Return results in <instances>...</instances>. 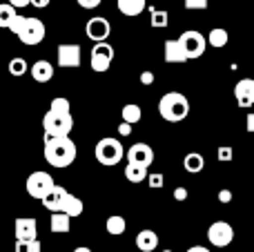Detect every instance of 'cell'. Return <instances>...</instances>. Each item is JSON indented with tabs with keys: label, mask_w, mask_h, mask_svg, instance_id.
Listing matches in <instances>:
<instances>
[{
	"label": "cell",
	"mask_w": 254,
	"mask_h": 252,
	"mask_svg": "<svg viewBox=\"0 0 254 252\" xmlns=\"http://www.w3.org/2000/svg\"><path fill=\"white\" fill-rule=\"evenodd\" d=\"M45 161L54 168H69L78 156V147L69 136H45Z\"/></svg>",
	"instance_id": "1"
},
{
	"label": "cell",
	"mask_w": 254,
	"mask_h": 252,
	"mask_svg": "<svg viewBox=\"0 0 254 252\" xmlns=\"http://www.w3.org/2000/svg\"><path fill=\"white\" fill-rule=\"evenodd\" d=\"M158 112L167 123H179L190 114V101L179 92H167L158 101Z\"/></svg>",
	"instance_id": "2"
},
{
	"label": "cell",
	"mask_w": 254,
	"mask_h": 252,
	"mask_svg": "<svg viewBox=\"0 0 254 252\" xmlns=\"http://www.w3.org/2000/svg\"><path fill=\"white\" fill-rule=\"evenodd\" d=\"M94 154H96V161L101 165H110L112 168V165H119L121 161H123L125 150H123V145H121L119 138L107 136V138H101V141L96 143Z\"/></svg>",
	"instance_id": "3"
},
{
	"label": "cell",
	"mask_w": 254,
	"mask_h": 252,
	"mask_svg": "<svg viewBox=\"0 0 254 252\" xmlns=\"http://www.w3.org/2000/svg\"><path fill=\"white\" fill-rule=\"evenodd\" d=\"M43 127L45 136H69L71 127H74V119H71V114H58V112L49 110L43 116Z\"/></svg>",
	"instance_id": "4"
},
{
	"label": "cell",
	"mask_w": 254,
	"mask_h": 252,
	"mask_svg": "<svg viewBox=\"0 0 254 252\" xmlns=\"http://www.w3.org/2000/svg\"><path fill=\"white\" fill-rule=\"evenodd\" d=\"M25 188H27V194H29V196L45 201V196H47L49 192L56 188V183H54V179H52V174H49V172L36 170V172H31L29 177H27Z\"/></svg>",
	"instance_id": "5"
},
{
	"label": "cell",
	"mask_w": 254,
	"mask_h": 252,
	"mask_svg": "<svg viewBox=\"0 0 254 252\" xmlns=\"http://www.w3.org/2000/svg\"><path fill=\"white\" fill-rule=\"evenodd\" d=\"M179 40H181V45H183V49H185V54H188L190 61H196V58H201L203 54H205V47L210 45L205 36H203L201 31H196V29L183 31V34L179 36Z\"/></svg>",
	"instance_id": "6"
},
{
	"label": "cell",
	"mask_w": 254,
	"mask_h": 252,
	"mask_svg": "<svg viewBox=\"0 0 254 252\" xmlns=\"http://www.w3.org/2000/svg\"><path fill=\"white\" fill-rule=\"evenodd\" d=\"M207 239H210V244L216 246V248H225V246H230L234 239V228L230 226L228 221H214L207 228Z\"/></svg>",
	"instance_id": "7"
},
{
	"label": "cell",
	"mask_w": 254,
	"mask_h": 252,
	"mask_svg": "<svg viewBox=\"0 0 254 252\" xmlns=\"http://www.w3.org/2000/svg\"><path fill=\"white\" fill-rule=\"evenodd\" d=\"M114 61V47L110 43H98L92 49V58H89V65L94 71H107Z\"/></svg>",
	"instance_id": "8"
},
{
	"label": "cell",
	"mask_w": 254,
	"mask_h": 252,
	"mask_svg": "<svg viewBox=\"0 0 254 252\" xmlns=\"http://www.w3.org/2000/svg\"><path fill=\"white\" fill-rule=\"evenodd\" d=\"M45 34H47V29H45V22H43V20H38V18H27L25 29H22V34L18 36V38H20L22 45L31 47V45L43 43V40H45Z\"/></svg>",
	"instance_id": "9"
},
{
	"label": "cell",
	"mask_w": 254,
	"mask_h": 252,
	"mask_svg": "<svg viewBox=\"0 0 254 252\" xmlns=\"http://www.w3.org/2000/svg\"><path fill=\"white\" fill-rule=\"evenodd\" d=\"M85 34H87L89 40H94V43H107V38H110L112 34V25L107 18L103 16H96V18H89L87 25H85Z\"/></svg>",
	"instance_id": "10"
},
{
	"label": "cell",
	"mask_w": 254,
	"mask_h": 252,
	"mask_svg": "<svg viewBox=\"0 0 254 252\" xmlns=\"http://www.w3.org/2000/svg\"><path fill=\"white\" fill-rule=\"evenodd\" d=\"M127 161L134 165L149 168V165L154 163V150L147 145V143H134V145L127 150Z\"/></svg>",
	"instance_id": "11"
},
{
	"label": "cell",
	"mask_w": 254,
	"mask_h": 252,
	"mask_svg": "<svg viewBox=\"0 0 254 252\" xmlns=\"http://www.w3.org/2000/svg\"><path fill=\"white\" fill-rule=\"evenodd\" d=\"M163 54H165V63L170 65H183L188 63V54H185L183 45H181L179 38H172V40H165V47H163Z\"/></svg>",
	"instance_id": "12"
},
{
	"label": "cell",
	"mask_w": 254,
	"mask_h": 252,
	"mask_svg": "<svg viewBox=\"0 0 254 252\" xmlns=\"http://www.w3.org/2000/svg\"><path fill=\"white\" fill-rule=\"evenodd\" d=\"M58 65L61 67H78L80 65V45H58Z\"/></svg>",
	"instance_id": "13"
},
{
	"label": "cell",
	"mask_w": 254,
	"mask_h": 252,
	"mask_svg": "<svg viewBox=\"0 0 254 252\" xmlns=\"http://www.w3.org/2000/svg\"><path fill=\"white\" fill-rule=\"evenodd\" d=\"M36 239H38L36 219H31V217L16 219V241H36Z\"/></svg>",
	"instance_id": "14"
},
{
	"label": "cell",
	"mask_w": 254,
	"mask_h": 252,
	"mask_svg": "<svg viewBox=\"0 0 254 252\" xmlns=\"http://www.w3.org/2000/svg\"><path fill=\"white\" fill-rule=\"evenodd\" d=\"M234 96L241 107H252L254 105V78H241L234 85Z\"/></svg>",
	"instance_id": "15"
},
{
	"label": "cell",
	"mask_w": 254,
	"mask_h": 252,
	"mask_svg": "<svg viewBox=\"0 0 254 252\" xmlns=\"http://www.w3.org/2000/svg\"><path fill=\"white\" fill-rule=\"evenodd\" d=\"M69 194V192L65 190L63 186H56L52 192H49L47 196H45V201H43V205L49 210L52 214H56V212H61V208H63V201H65V196Z\"/></svg>",
	"instance_id": "16"
},
{
	"label": "cell",
	"mask_w": 254,
	"mask_h": 252,
	"mask_svg": "<svg viewBox=\"0 0 254 252\" xmlns=\"http://www.w3.org/2000/svg\"><path fill=\"white\" fill-rule=\"evenodd\" d=\"M29 71H31V78H34L36 83H49L54 76V65L49 61H36Z\"/></svg>",
	"instance_id": "17"
},
{
	"label": "cell",
	"mask_w": 254,
	"mask_h": 252,
	"mask_svg": "<svg viewBox=\"0 0 254 252\" xmlns=\"http://www.w3.org/2000/svg\"><path fill=\"white\" fill-rule=\"evenodd\" d=\"M116 7H119V11L123 16L134 18L143 13V9L147 7V0H116Z\"/></svg>",
	"instance_id": "18"
},
{
	"label": "cell",
	"mask_w": 254,
	"mask_h": 252,
	"mask_svg": "<svg viewBox=\"0 0 254 252\" xmlns=\"http://www.w3.org/2000/svg\"><path fill=\"white\" fill-rule=\"evenodd\" d=\"M158 246V237L154 230H140L136 235V248L140 252H154Z\"/></svg>",
	"instance_id": "19"
},
{
	"label": "cell",
	"mask_w": 254,
	"mask_h": 252,
	"mask_svg": "<svg viewBox=\"0 0 254 252\" xmlns=\"http://www.w3.org/2000/svg\"><path fill=\"white\" fill-rule=\"evenodd\" d=\"M83 210H85V205H83V201H80L78 196L67 194V196H65V201H63L61 212L69 214V217L74 219V217H80V214H83Z\"/></svg>",
	"instance_id": "20"
},
{
	"label": "cell",
	"mask_w": 254,
	"mask_h": 252,
	"mask_svg": "<svg viewBox=\"0 0 254 252\" xmlns=\"http://www.w3.org/2000/svg\"><path fill=\"white\" fill-rule=\"evenodd\" d=\"M183 165L190 174H196L205 168V159H203V154H198V152H190V154H185Z\"/></svg>",
	"instance_id": "21"
},
{
	"label": "cell",
	"mask_w": 254,
	"mask_h": 252,
	"mask_svg": "<svg viewBox=\"0 0 254 252\" xmlns=\"http://www.w3.org/2000/svg\"><path fill=\"white\" fill-rule=\"evenodd\" d=\"M228 40H230L228 29H223V27H214V29L207 34V43H210L214 49L225 47V45H228Z\"/></svg>",
	"instance_id": "22"
},
{
	"label": "cell",
	"mask_w": 254,
	"mask_h": 252,
	"mask_svg": "<svg viewBox=\"0 0 254 252\" xmlns=\"http://www.w3.org/2000/svg\"><path fill=\"white\" fill-rule=\"evenodd\" d=\"M125 177L129 179L131 183H143L149 179L147 174V168H143V165H134V163H127L125 168Z\"/></svg>",
	"instance_id": "23"
},
{
	"label": "cell",
	"mask_w": 254,
	"mask_h": 252,
	"mask_svg": "<svg viewBox=\"0 0 254 252\" xmlns=\"http://www.w3.org/2000/svg\"><path fill=\"white\" fill-rule=\"evenodd\" d=\"M49 226H52V232H69L71 217L69 214H65V212H56V214H52Z\"/></svg>",
	"instance_id": "24"
},
{
	"label": "cell",
	"mask_w": 254,
	"mask_h": 252,
	"mask_svg": "<svg viewBox=\"0 0 254 252\" xmlns=\"http://www.w3.org/2000/svg\"><path fill=\"white\" fill-rule=\"evenodd\" d=\"M16 16H18V11L13 4H9V2L0 4V27H2V29H9V25L13 22Z\"/></svg>",
	"instance_id": "25"
},
{
	"label": "cell",
	"mask_w": 254,
	"mask_h": 252,
	"mask_svg": "<svg viewBox=\"0 0 254 252\" xmlns=\"http://www.w3.org/2000/svg\"><path fill=\"white\" fill-rule=\"evenodd\" d=\"M123 121L125 123H129V125H136L140 121V116H143V112H140V107L136 105V103H129V105H125L123 107Z\"/></svg>",
	"instance_id": "26"
},
{
	"label": "cell",
	"mask_w": 254,
	"mask_h": 252,
	"mask_svg": "<svg viewBox=\"0 0 254 252\" xmlns=\"http://www.w3.org/2000/svg\"><path fill=\"white\" fill-rule=\"evenodd\" d=\"M107 232L114 235V237L123 235L125 232V219L121 217V214H112V217L107 219Z\"/></svg>",
	"instance_id": "27"
},
{
	"label": "cell",
	"mask_w": 254,
	"mask_h": 252,
	"mask_svg": "<svg viewBox=\"0 0 254 252\" xmlns=\"http://www.w3.org/2000/svg\"><path fill=\"white\" fill-rule=\"evenodd\" d=\"M152 27H161V29H165L167 25H170V13L165 11V9H161V11H158V9H152Z\"/></svg>",
	"instance_id": "28"
},
{
	"label": "cell",
	"mask_w": 254,
	"mask_h": 252,
	"mask_svg": "<svg viewBox=\"0 0 254 252\" xmlns=\"http://www.w3.org/2000/svg\"><path fill=\"white\" fill-rule=\"evenodd\" d=\"M49 110H52V112H58V114H71V103L67 101L65 96H58V98H54V101H52Z\"/></svg>",
	"instance_id": "29"
},
{
	"label": "cell",
	"mask_w": 254,
	"mask_h": 252,
	"mask_svg": "<svg viewBox=\"0 0 254 252\" xmlns=\"http://www.w3.org/2000/svg\"><path fill=\"white\" fill-rule=\"evenodd\" d=\"M25 71H27L25 58H11V61H9V74L11 76H22Z\"/></svg>",
	"instance_id": "30"
},
{
	"label": "cell",
	"mask_w": 254,
	"mask_h": 252,
	"mask_svg": "<svg viewBox=\"0 0 254 252\" xmlns=\"http://www.w3.org/2000/svg\"><path fill=\"white\" fill-rule=\"evenodd\" d=\"M16 252H40V241H16Z\"/></svg>",
	"instance_id": "31"
},
{
	"label": "cell",
	"mask_w": 254,
	"mask_h": 252,
	"mask_svg": "<svg viewBox=\"0 0 254 252\" xmlns=\"http://www.w3.org/2000/svg\"><path fill=\"white\" fill-rule=\"evenodd\" d=\"M25 22H27V16H20V13H18V16L13 18V22L9 25V31H11V34H16V36H20L22 29H25Z\"/></svg>",
	"instance_id": "32"
},
{
	"label": "cell",
	"mask_w": 254,
	"mask_h": 252,
	"mask_svg": "<svg viewBox=\"0 0 254 252\" xmlns=\"http://www.w3.org/2000/svg\"><path fill=\"white\" fill-rule=\"evenodd\" d=\"M185 9H192V11H201V9H207V2L210 0H183Z\"/></svg>",
	"instance_id": "33"
},
{
	"label": "cell",
	"mask_w": 254,
	"mask_h": 252,
	"mask_svg": "<svg viewBox=\"0 0 254 252\" xmlns=\"http://www.w3.org/2000/svg\"><path fill=\"white\" fill-rule=\"evenodd\" d=\"M147 183H149V188H154V190H158V188H163V183H165V179H163V174H149Z\"/></svg>",
	"instance_id": "34"
},
{
	"label": "cell",
	"mask_w": 254,
	"mask_h": 252,
	"mask_svg": "<svg viewBox=\"0 0 254 252\" xmlns=\"http://www.w3.org/2000/svg\"><path fill=\"white\" fill-rule=\"evenodd\" d=\"M76 2H78L83 9H96L98 4L103 2V0H76Z\"/></svg>",
	"instance_id": "35"
},
{
	"label": "cell",
	"mask_w": 254,
	"mask_h": 252,
	"mask_svg": "<svg viewBox=\"0 0 254 252\" xmlns=\"http://www.w3.org/2000/svg\"><path fill=\"white\" fill-rule=\"evenodd\" d=\"M219 159L221 161H230V159H232V147H228V145L219 147Z\"/></svg>",
	"instance_id": "36"
},
{
	"label": "cell",
	"mask_w": 254,
	"mask_h": 252,
	"mask_svg": "<svg viewBox=\"0 0 254 252\" xmlns=\"http://www.w3.org/2000/svg\"><path fill=\"white\" fill-rule=\"evenodd\" d=\"M140 83H143V85H152L154 83V74H152V71H143V74H140Z\"/></svg>",
	"instance_id": "37"
},
{
	"label": "cell",
	"mask_w": 254,
	"mask_h": 252,
	"mask_svg": "<svg viewBox=\"0 0 254 252\" xmlns=\"http://www.w3.org/2000/svg\"><path fill=\"white\" fill-rule=\"evenodd\" d=\"M174 199L176 201H185V199H188V190H185V188H176V190H174Z\"/></svg>",
	"instance_id": "38"
},
{
	"label": "cell",
	"mask_w": 254,
	"mask_h": 252,
	"mask_svg": "<svg viewBox=\"0 0 254 252\" xmlns=\"http://www.w3.org/2000/svg\"><path fill=\"white\" fill-rule=\"evenodd\" d=\"M119 134H121V136H129V134H131V125L123 121V125H119Z\"/></svg>",
	"instance_id": "39"
},
{
	"label": "cell",
	"mask_w": 254,
	"mask_h": 252,
	"mask_svg": "<svg viewBox=\"0 0 254 252\" xmlns=\"http://www.w3.org/2000/svg\"><path fill=\"white\" fill-rule=\"evenodd\" d=\"M219 199H221V203H230V199H232V192H230V190H221L219 192Z\"/></svg>",
	"instance_id": "40"
},
{
	"label": "cell",
	"mask_w": 254,
	"mask_h": 252,
	"mask_svg": "<svg viewBox=\"0 0 254 252\" xmlns=\"http://www.w3.org/2000/svg\"><path fill=\"white\" fill-rule=\"evenodd\" d=\"M246 127H248V132H252V134H254V112H250V114H248V119H246Z\"/></svg>",
	"instance_id": "41"
},
{
	"label": "cell",
	"mask_w": 254,
	"mask_h": 252,
	"mask_svg": "<svg viewBox=\"0 0 254 252\" xmlns=\"http://www.w3.org/2000/svg\"><path fill=\"white\" fill-rule=\"evenodd\" d=\"M9 4H13L16 9H22V7H27V4H31V0H9Z\"/></svg>",
	"instance_id": "42"
},
{
	"label": "cell",
	"mask_w": 254,
	"mask_h": 252,
	"mask_svg": "<svg viewBox=\"0 0 254 252\" xmlns=\"http://www.w3.org/2000/svg\"><path fill=\"white\" fill-rule=\"evenodd\" d=\"M31 4H34L36 9H45L49 4V0H31Z\"/></svg>",
	"instance_id": "43"
},
{
	"label": "cell",
	"mask_w": 254,
	"mask_h": 252,
	"mask_svg": "<svg viewBox=\"0 0 254 252\" xmlns=\"http://www.w3.org/2000/svg\"><path fill=\"white\" fill-rule=\"evenodd\" d=\"M188 252H212V250H207V248H203V246H192Z\"/></svg>",
	"instance_id": "44"
},
{
	"label": "cell",
	"mask_w": 254,
	"mask_h": 252,
	"mask_svg": "<svg viewBox=\"0 0 254 252\" xmlns=\"http://www.w3.org/2000/svg\"><path fill=\"white\" fill-rule=\"evenodd\" d=\"M74 252H92V250H89V248H85V246H78V248H76Z\"/></svg>",
	"instance_id": "45"
},
{
	"label": "cell",
	"mask_w": 254,
	"mask_h": 252,
	"mask_svg": "<svg viewBox=\"0 0 254 252\" xmlns=\"http://www.w3.org/2000/svg\"><path fill=\"white\" fill-rule=\"evenodd\" d=\"M163 252H172V250H163Z\"/></svg>",
	"instance_id": "46"
},
{
	"label": "cell",
	"mask_w": 254,
	"mask_h": 252,
	"mask_svg": "<svg viewBox=\"0 0 254 252\" xmlns=\"http://www.w3.org/2000/svg\"><path fill=\"white\" fill-rule=\"evenodd\" d=\"M250 2H254V0H250Z\"/></svg>",
	"instance_id": "47"
}]
</instances>
